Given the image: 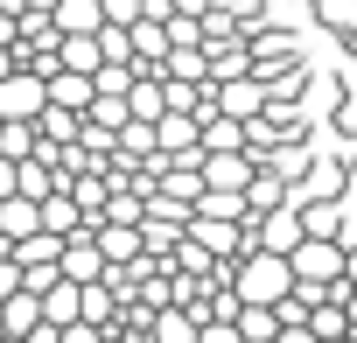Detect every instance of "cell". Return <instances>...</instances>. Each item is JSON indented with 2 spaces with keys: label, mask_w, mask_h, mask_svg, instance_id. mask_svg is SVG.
Instances as JSON below:
<instances>
[{
  "label": "cell",
  "mask_w": 357,
  "mask_h": 343,
  "mask_svg": "<svg viewBox=\"0 0 357 343\" xmlns=\"http://www.w3.org/2000/svg\"><path fill=\"white\" fill-rule=\"evenodd\" d=\"M29 231H43V211L29 204V197H0V238H29Z\"/></svg>",
  "instance_id": "7c38bea8"
},
{
  "label": "cell",
  "mask_w": 357,
  "mask_h": 343,
  "mask_svg": "<svg viewBox=\"0 0 357 343\" xmlns=\"http://www.w3.org/2000/svg\"><path fill=\"white\" fill-rule=\"evenodd\" d=\"M287 273H294V287H336L343 280V245L336 238H301L287 252Z\"/></svg>",
  "instance_id": "6da1fadb"
},
{
  "label": "cell",
  "mask_w": 357,
  "mask_h": 343,
  "mask_svg": "<svg viewBox=\"0 0 357 343\" xmlns=\"http://www.w3.org/2000/svg\"><path fill=\"white\" fill-rule=\"evenodd\" d=\"M77 301H84V287H77V280H56L50 294H36V308H43V322H50V329H70V322H77Z\"/></svg>",
  "instance_id": "30bf717a"
},
{
  "label": "cell",
  "mask_w": 357,
  "mask_h": 343,
  "mask_svg": "<svg viewBox=\"0 0 357 343\" xmlns=\"http://www.w3.org/2000/svg\"><path fill=\"white\" fill-rule=\"evenodd\" d=\"M0 197H15V161L0 154Z\"/></svg>",
  "instance_id": "d4e9b609"
},
{
  "label": "cell",
  "mask_w": 357,
  "mask_h": 343,
  "mask_svg": "<svg viewBox=\"0 0 357 343\" xmlns=\"http://www.w3.org/2000/svg\"><path fill=\"white\" fill-rule=\"evenodd\" d=\"M36 211H43V231H50V238H77V231H91V224H84V211H77L63 190H56V197H43Z\"/></svg>",
  "instance_id": "9c48e42d"
},
{
  "label": "cell",
  "mask_w": 357,
  "mask_h": 343,
  "mask_svg": "<svg viewBox=\"0 0 357 343\" xmlns=\"http://www.w3.org/2000/svg\"><path fill=\"white\" fill-rule=\"evenodd\" d=\"M273 343H315V336H308V329H280Z\"/></svg>",
  "instance_id": "4316f807"
},
{
  "label": "cell",
  "mask_w": 357,
  "mask_h": 343,
  "mask_svg": "<svg viewBox=\"0 0 357 343\" xmlns=\"http://www.w3.org/2000/svg\"><path fill=\"white\" fill-rule=\"evenodd\" d=\"M350 343H357V336H350Z\"/></svg>",
  "instance_id": "4dcf8cb0"
},
{
  "label": "cell",
  "mask_w": 357,
  "mask_h": 343,
  "mask_svg": "<svg viewBox=\"0 0 357 343\" xmlns=\"http://www.w3.org/2000/svg\"><path fill=\"white\" fill-rule=\"evenodd\" d=\"M252 154H204L197 161V176H204V190H231V197H245V183H252Z\"/></svg>",
  "instance_id": "5b68a950"
},
{
  "label": "cell",
  "mask_w": 357,
  "mask_h": 343,
  "mask_svg": "<svg viewBox=\"0 0 357 343\" xmlns=\"http://www.w3.org/2000/svg\"><path fill=\"white\" fill-rule=\"evenodd\" d=\"M190 218H225V224H245V197H231V190H204V197L190 204Z\"/></svg>",
  "instance_id": "2e32d148"
},
{
  "label": "cell",
  "mask_w": 357,
  "mask_h": 343,
  "mask_svg": "<svg viewBox=\"0 0 357 343\" xmlns=\"http://www.w3.org/2000/svg\"><path fill=\"white\" fill-rule=\"evenodd\" d=\"M56 252H63V238H50V231H29V238L15 245V266H56Z\"/></svg>",
  "instance_id": "ac0fdd59"
},
{
  "label": "cell",
  "mask_w": 357,
  "mask_h": 343,
  "mask_svg": "<svg viewBox=\"0 0 357 343\" xmlns=\"http://www.w3.org/2000/svg\"><path fill=\"white\" fill-rule=\"evenodd\" d=\"M197 343H245L231 322H197Z\"/></svg>",
  "instance_id": "7402d4cb"
},
{
  "label": "cell",
  "mask_w": 357,
  "mask_h": 343,
  "mask_svg": "<svg viewBox=\"0 0 357 343\" xmlns=\"http://www.w3.org/2000/svg\"><path fill=\"white\" fill-rule=\"evenodd\" d=\"M56 343H105V329H91V322H70V329H56Z\"/></svg>",
  "instance_id": "603a6c76"
},
{
  "label": "cell",
  "mask_w": 357,
  "mask_h": 343,
  "mask_svg": "<svg viewBox=\"0 0 357 343\" xmlns=\"http://www.w3.org/2000/svg\"><path fill=\"white\" fill-rule=\"evenodd\" d=\"M50 98H43V77H29V70H8L0 77V126H15V119H36Z\"/></svg>",
  "instance_id": "3957f363"
},
{
  "label": "cell",
  "mask_w": 357,
  "mask_h": 343,
  "mask_svg": "<svg viewBox=\"0 0 357 343\" xmlns=\"http://www.w3.org/2000/svg\"><path fill=\"white\" fill-rule=\"evenodd\" d=\"M15 287H22V273H15V259H0V301H8Z\"/></svg>",
  "instance_id": "cb8c5ba5"
},
{
  "label": "cell",
  "mask_w": 357,
  "mask_h": 343,
  "mask_svg": "<svg viewBox=\"0 0 357 343\" xmlns=\"http://www.w3.org/2000/svg\"><path fill=\"white\" fill-rule=\"evenodd\" d=\"M245 245L287 259V252L301 245V218H294V204H280V211H266V218H245Z\"/></svg>",
  "instance_id": "7a4b0ae2"
},
{
  "label": "cell",
  "mask_w": 357,
  "mask_h": 343,
  "mask_svg": "<svg viewBox=\"0 0 357 343\" xmlns=\"http://www.w3.org/2000/svg\"><path fill=\"white\" fill-rule=\"evenodd\" d=\"M50 29H56V36H98L105 15H98V0H56V8H50Z\"/></svg>",
  "instance_id": "52a82bcc"
},
{
  "label": "cell",
  "mask_w": 357,
  "mask_h": 343,
  "mask_svg": "<svg viewBox=\"0 0 357 343\" xmlns=\"http://www.w3.org/2000/svg\"><path fill=\"white\" fill-rule=\"evenodd\" d=\"M0 154H8V161H36V119L0 126Z\"/></svg>",
  "instance_id": "d6986e66"
},
{
  "label": "cell",
  "mask_w": 357,
  "mask_h": 343,
  "mask_svg": "<svg viewBox=\"0 0 357 343\" xmlns=\"http://www.w3.org/2000/svg\"><path fill=\"white\" fill-rule=\"evenodd\" d=\"M197 147H204V154H245V126L225 119V112H211V119L197 126Z\"/></svg>",
  "instance_id": "ba28073f"
},
{
  "label": "cell",
  "mask_w": 357,
  "mask_h": 343,
  "mask_svg": "<svg viewBox=\"0 0 357 343\" xmlns=\"http://www.w3.org/2000/svg\"><path fill=\"white\" fill-rule=\"evenodd\" d=\"M8 343H22V336H8Z\"/></svg>",
  "instance_id": "f546056e"
},
{
  "label": "cell",
  "mask_w": 357,
  "mask_h": 343,
  "mask_svg": "<svg viewBox=\"0 0 357 343\" xmlns=\"http://www.w3.org/2000/svg\"><path fill=\"white\" fill-rule=\"evenodd\" d=\"M161 77L168 84H211V56L204 49H168L161 56Z\"/></svg>",
  "instance_id": "4fadbf2b"
},
{
  "label": "cell",
  "mask_w": 357,
  "mask_h": 343,
  "mask_svg": "<svg viewBox=\"0 0 357 343\" xmlns=\"http://www.w3.org/2000/svg\"><path fill=\"white\" fill-rule=\"evenodd\" d=\"M147 343H197V315L190 308H154L147 315Z\"/></svg>",
  "instance_id": "8fae6325"
},
{
  "label": "cell",
  "mask_w": 357,
  "mask_h": 343,
  "mask_svg": "<svg viewBox=\"0 0 357 343\" xmlns=\"http://www.w3.org/2000/svg\"><path fill=\"white\" fill-rule=\"evenodd\" d=\"M343 280L357 287V245H343Z\"/></svg>",
  "instance_id": "484cf974"
},
{
  "label": "cell",
  "mask_w": 357,
  "mask_h": 343,
  "mask_svg": "<svg viewBox=\"0 0 357 343\" xmlns=\"http://www.w3.org/2000/svg\"><path fill=\"white\" fill-rule=\"evenodd\" d=\"M98 15H105V29H133L140 22V0H98Z\"/></svg>",
  "instance_id": "ffe728a7"
},
{
  "label": "cell",
  "mask_w": 357,
  "mask_h": 343,
  "mask_svg": "<svg viewBox=\"0 0 357 343\" xmlns=\"http://www.w3.org/2000/svg\"><path fill=\"white\" fill-rule=\"evenodd\" d=\"M231 329H238L245 343H273V336H280V322H273V308H245V301H238V315H231Z\"/></svg>",
  "instance_id": "e0dca14e"
},
{
  "label": "cell",
  "mask_w": 357,
  "mask_h": 343,
  "mask_svg": "<svg viewBox=\"0 0 357 343\" xmlns=\"http://www.w3.org/2000/svg\"><path fill=\"white\" fill-rule=\"evenodd\" d=\"M8 70H15V49H0V77H8Z\"/></svg>",
  "instance_id": "83f0119b"
},
{
  "label": "cell",
  "mask_w": 357,
  "mask_h": 343,
  "mask_svg": "<svg viewBox=\"0 0 357 343\" xmlns=\"http://www.w3.org/2000/svg\"><path fill=\"white\" fill-rule=\"evenodd\" d=\"M280 204H287V183L266 176V168H252V183H245V218H266V211H280Z\"/></svg>",
  "instance_id": "5bb4252c"
},
{
  "label": "cell",
  "mask_w": 357,
  "mask_h": 343,
  "mask_svg": "<svg viewBox=\"0 0 357 343\" xmlns=\"http://www.w3.org/2000/svg\"><path fill=\"white\" fill-rule=\"evenodd\" d=\"M56 273H63V280H77V287H91V280H105V259H98V245H91V231H77V238H63V252H56Z\"/></svg>",
  "instance_id": "8992f818"
},
{
  "label": "cell",
  "mask_w": 357,
  "mask_h": 343,
  "mask_svg": "<svg viewBox=\"0 0 357 343\" xmlns=\"http://www.w3.org/2000/svg\"><path fill=\"white\" fill-rule=\"evenodd\" d=\"M0 343H8V329H0Z\"/></svg>",
  "instance_id": "f1b7e54d"
},
{
  "label": "cell",
  "mask_w": 357,
  "mask_h": 343,
  "mask_svg": "<svg viewBox=\"0 0 357 343\" xmlns=\"http://www.w3.org/2000/svg\"><path fill=\"white\" fill-rule=\"evenodd\" d=\"M105 56H98V36H63L56 43V70H77V77H91Z\"/></svg>",
  "instance_id": "9a60e30c"
},
{
  "label": "cell",
  "mask_w": 357,
  "mask_h": 343,
  "mask_svg": "<svg viewBox=\"0 0 357 343\" xmlns=\"http://www.w3.org/2000/svg\"><path fill=\"white\" fill-rule=\"evenodd\" d=\"M336 140H357V91L336 98Z\"/></svg>",
  "instance_id": "44dd1931"
},
{
  "label": "cell",
  "mask_w": 357,
  "mask_h": 343,
  "mask_svg": "<svg viewBox=\"0 0 357 343\" xmlns=\"http://www.w3.org/2000/svg\"><path fill=\"white\" fill-rule=\"evenodd\" d=\"M211 98H218V112L238 119V126L266 112V84H259V77H225V84H211Z\"/></svg>",
  "instance_id": "277c9868"
}]
</instances>
